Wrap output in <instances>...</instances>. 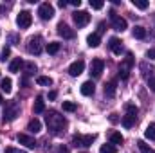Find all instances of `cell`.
<instances>
[{
    "label": "cell",
    "mask_w": 155,
    "mask_h": 153,
    "mask_svg": "<svg viewBox=\"0 0 155 153\" xmlns=\"http://www.w3.org/2000/svg\"><path fill=\"white\" fill-rule=\"evenodd\" d=\"M45 122H47V126H49V130H51L52 133H60V132L67 126V119L61 114H58L56 110H49V112H47Z\"/></svg>",
    "instance_id": "obj_1"
},
{
    "label": "cell",
    "mask_w": 155,
    "mask_h": 153,
    "mask_svg": "<svg viewBox=\"0 0 155 153\" xmlns=\"http://www.w3.org/2000/svg\"><path fill=\"white\" fill-rule=\"evenodd\" d=\"M132 67H134V54L128 52L126 58H124V60L121 61V65H119V76H121V79H126V77H128Z\"/></svg>",
    "instance_id": "obj_2"
},
{
    "label": "cell",
    "mask_w": 155,
    "mask_h": 153,
    "mask_svg": "<svg viewBox=\"0 0 155 153\" xmlns=\"http://www.w3.org/2000/svg\"><path fill=\"white\" fill-rule=\"evenodd\" d=\"M20 114V106L16 105V103H9L5 108H4V122H11V121H15L16 117Z\"/></svg>",
    "instance_id": "obj_3"
},
{
    "label": "cell",
    "mask_w": 155,
    "mask_h": 153,
    "mask_svg": "<svg viewBox=\"0 0 155 153\" xmlns=\"http://www.w3.org/2000/svg\"><path fill=\"white\" fill-rule=\"evenodd\" d=\"M41 43H43L41 36H33V38H29V41H27V52L38 56L40 52H41V49H43Z\"/></svg>",
    "instance_id": "obj_4"
},
{
    "label": "cell",
    "mask_w": 155,
    "mask_h": 153,
    "mask_svg": "<svg viewBox=\"0 0 155 153\" xmlns=\"http://www.w3.org/2000/svg\"><path fill=\"white\" fill-rule=\"evenodd\" d=\"M94 141H96V135H81V133H78V135L72 137V144L74 146H81V148L92 146Z\"/></svg>",
    "instance_id": "obj_5"
},
{
    "label": "cell",
    "mask_w": 155,
    "mask_h": 153,
    "mask_svg": "<svg viewBox=\"0 0 155 153\" xmlns=\"http://www.w3.org/2000/svg\"><path fill=\"white\" fill-rule=\"evenodd\" d=\"M31 24H33V15L29 11H20L18 16H16V25L20 29H27Z\"/></svg>",
    "instance_id": "obj_6"
},
{
    "label": "cell",
    "mask_w": 155,
    "mask_h": 153,
    "mask_svg": "<svg viewBox=\"0 0 155 153\" xmlns=\"http://www.w3.org/2000/svg\"><path fill=\"white\" fill-rule=\"evenodd\" d=\"M38 15L41 20H51L54 16V7L49 2H43V4H40V7H38Z\"/></svg>",
    "instance_id": "obj_7"
},
{
    "label": "cell",
    "mask_w": 155,
    "mask_h": 153,
    "mask_svg": "<svg viewBox=\"0 0 155 153\" xmlns=\"http://www.w3.org/2000/svg\"><path fill=\"white\" fill-rule=\"evenodd\" d=\"M72 18H74V24H76L78 27H85V25L90 22V15H88L87 11H76V13L72 15Z\"/></svg>",
    "instance_id": "obj_8"
},
{
    "label": "cell",
    "mask_w": 155,
    "mask_h": 153,
    "mask_svg": "<svg viewBox=\"0 0 155 153\" xmlns=\"http://www.w3.org/2000/svg\"><path fill=\"white\" fill-rule=\"evenodd\" d=\"M103 69H105V61L103 60H99V58L92 60V63H90V76L99 77L101 72H103Z\"/></svg>",
    "instance_id": "obj_9"
},
{
    "label": "cell",
    "mask_w": 155,
    "mask_h": 153,
    "mask_svg": "<svg viewBox=\"0 0 155 153\" xmlns=\"http://www.w3.org/2000/svg\"><path fill=\"white\" fill-rule=\"evenodd\" d=\"M110 20H112V25H114V29H116V31L123 33V31L126 29V20H124V18H121V16H117L116 11H110Z\"/></svg>",
    "instance_id": "obj_10"
},
{
    "label": "cell",
    "mask_w": 155,
    "mask_h": 153,
    "mask_svg": "<svg viewBox=\"0 0 155 153\" xmlns=\"http://www.w3.org/2000/svg\"><path fill=\"white\" fill-rule=\"evenodd\" d=\"M83 70H85V61L83 60H78L74 63H71V67H69V74L72 77H78Z\"/></svg>",
    "instance_id": "obj_11"
},
{
    "label": "cell",
    "mask_w": 155,
    "mask_h": 153,
    "mask_svg": "<svg viewBox=\"0 0 155 153\" xmlns=\"http://www.w3.org/2000/svg\"><path fill=\"white\" fill-rule=\"evenodd\" d=\"M58 34L63 36V38H67V40H72L76 36V33H74L67 24H58Z\"/></svg>",
    "instance_id": "obj_12"
},
{
    "label": "cell",
    "mask_w": 155,
    "mask_h": 153,
    "mask_svg": "<svg viewBox=\"0 0 155 153\" xmlns=\"http://www.w3.org/2000/svg\"><path fill=\"white\" fill-rule=\"evenodd\" d=\"M16 141H18L20 144L27 146V148H36V141H35L33 137H29L27 133H18V135H16Z\"/></svg>",
    "instance_id": "obj_13"
},
{
    "label": "cell",
    "mask_w": 155,
    "mask_h": 153,
    "mask_svg": "<svg viewBox=\"0 0 155 153\" xmlns=\"http://www.w3.org/2000/svg\"><path fill=\"white\" fill-rule=\"evenodd\" d=\"M108 47H110V50H112L114 54H117V56L123 52V43H121L119 38H110L108 40Z\"/></svg>",
    "instance_id": "obj_14"
},
{
    "label": "cell",
    "mask_w": 155,
    "mask_h": 153,
    "mask_svg": "<svg viewBox=\"0 0 155 153\" xmlns=\"http://www.w3.org/2000/svg\"><path fill=\"white\" fill-rule=\"evenodd\" d=\"M94 92H96V86H94V83L92 81H85L83 85H81V94L83 96H94Z\"/></svg>",
    "instance_id": "obj_15"
},
{
    "label": "cell",
    "mask_w": 155,
    "mask_h": 153,
    "mask_svg": "<svg viewBox=\"0 0 155 153\" xmlns=\"http://www.w3.org/2000/svg\"><path fill=\"white\" fill-rule=\"evenodd\" d=\"M27 132H29V133H38V132H41V122H40L36 117L29 121V124H27Z\"/></svg>",
    "instance_id": "obj_16"
},
{
    "label": "cell",
    "mask_w": 155,
    "mask_h": 153,
    "mask_svg": "<svg viewBox=\"0 0 155 153\" xmlns=\"http://www.w3.org/2000/svg\"><path fill=\"white\" fill-rule=\"evenodd\" d=\"M139 69L143 70V76H144V77H148V79H150V77H152V76L155 74V67H152V65H148L146 61H143Z\"/></svg>",
    "instance_id": "obj_17"
},
{
    "label": "cell",
    "mask_w": 155,
    "mask_h": 153,
    "mask_svg": "<svg viewBox=\"0 0 155 153\" xmlns=\"http://www.w3.org/2000/svg\"><path fill=\"white\" fill-rule=\"evenodd\" d=\"M33 112H35V114H43V112H45V101H43V97H41V96L36 97L35 106H33Z\"/></svg>",
    "instance_id": "obj_18"
},
{
    "label": "cell",
    "mask_w": 155,
    "mask_h": 153,
    "mask_svg": "<svg viewBox=\"0 0 155 153\" xmlns=\"http://www.w3.org/2000/svg\"><path fill=\"white\" fill-rule=\"evenodd\" d=\"M87 43H88V47H99V43H101L99 34H97V33L88 34V36H87Z\"/></svg>",
    "instance_id": "obj_19"
},
{
    "label": "cell",
    "mask_w": 155,
    "mask_h": 153,
    "mask_svg": "<svg viewBox=\"0 0 155 153\" xmlns=\"http://www.w3.org/2000/svg\"><path fill=\"white\" fill-rule=\"evenodd\" d=\"M0 88H2V92L11 94V90H13V81H11L9 77H4V79L0 81Z\"/></svg>",
    "instance_id": "obj_20"
},
{
    "label": "cell",
    "mask_w": 155,
    "mask_h": 153,
    "mask_svg": "<svg viewBox=\"0 0 155 153\" xmlns=\"http://www.w3.org/2000/svg\"><path fill=\"white\" fill-rule=\"evenodd\" d=\"M132 34H134V38L143 40V38H146V29H144L143 25H135V27L132 29Z\"/></svg>",
    "instance_id": "obj_21"
},
{
    "label": "cell",
    "mask_w": 155,
    "mask_h": 153,
    "mask_svg": "<svg viewBox=\"0 0 155 153\" xmlns=\"http://www.w3.org/2000/svg\"><path fill=\"white\" fill-rule=\"evenodd\" d=\"M121 122H123V126H124V128H132V126L135 124V117H134V115L124 114V115H123V119H121Z\"/></svg>",
    "instance_id": "obj_22"
},
{
    "label": "cell",
    "mask_w": 155,
    "mask_h": 153,
    "mask_svg": "<svg viewBox=\"0 0 155 153\" xmlns=\"http://www.w3.org/2000/svg\"><path fill=\"white\" fill-rule=\"evenodd\" d=\"M144 137L150 139V141H155V122H150L144 130Z\"/></svg>",
    "instance_id": "obj_23"
},
{
    "label": "cell",
    "mask_w": 155,
    "mask_h": 153,
    "mask_svg": "<svg viewBox=\"0 0 155 153\" xmlns=\"http://www.w3.org/2000/svg\"><path fill=\"white\" fill-rule=\"evenodd\" d=\"M20 67H24V61H22L20 58H15V60L11 61V65H9V72H18Z\"/></svg>",
    "instance_id": "obj_24"
},
{
    "label": "cell",
    "mask_w": 155,
    "mask_h": 153,
    "mask_svg": "<svg viewBox=\"0 0 155 153\" xmlns=\"http://www.w3.org/2000/svg\"><path fill=\"white\" fill-rule=\"evenodd\" d=\"M110 142H112V144H123V142H124V137H123L119 132H112V133H110Z\"/></svg>",
    "instance_id": "obj_25"
},
{
    "label": "cell",
    "mask_w": 155,
    "mask_h": 153,
    "mask_svg": "<svg viewBox=\"0 0 155 153\" xmlns=\"http://www.w3.org/2000/svg\"><path fill=\"white\" fill-rule=\"evenodd\" d=\"M124 110H126V114L128 115H134V117H135L137 112H139V108H137L134 103H126V105H124Z\"/></svg>",
    "instance_id": "obj_26"
},
{
    "label": "cell",
    "mask_w": 155,
    "mask_h": 153,
    "mask_svg": "<svg viewBox=\"0 0 155 153\" xmlns=\"http://www.w3.org/2000/svg\"><path fill=\"white\" fill-rule=\"evenodd\" d=\"M105 94H107V96H110V97L116 94V81H110V83H107V85H105Z\"/></svg>",
    "instance_id": "obj_27"
},
{
    "label": "cell",
    "mask_w": 155,
    "mask_h": 153,
    "mask_svg": "<svg viewBox=\"0 0 155 153\" xmlns=\"http://www.w3.org/2000/svg\"><path fill=\"white\" fill-rule=\"evenodd\" d=\"M137 146H139V150H141L143 153H155L153 148H150L144 141H137Z\"/></svg>",
    "instance_id": "obj_28"
},
{
    "label": "cell",
    "mask_w": 155,
    "mask_h": 153,
    "mask_svg": "<svg viewBox=\"0 0 155 153\" xmlns=\"http://www.w3.org/2000/svg\"><path fill=\"white\" fill-rule=\"evenodd\" d=\"M36 83H38V85H43V86H51V85H52V79L49 76H38L36 77Z\"/></svg>",
    "instance_id": "obj_29"
},
{
    "label": "cell",
    "mask_w": 155,
    "mask_h": 153,
    "mask_svg": "<svg viewBox=\"0 0 155 153\" xmlns=\"http://www.w3.org/2000/svg\"><path fill=\"white\" fill-rule=\"evenodd\" d=\"M60 50V43L58 41H51V43H47V52L49 54H56Z\"/></svg>",
    "instance_id": "obj_30"
},
{
    "label": "cell",
    "mask_w": 155,
    "mask_h": 153,
    "mask_svg": "<svg viewBox=\"0 0 155 153\" xmlns=\"http://www.w3.org/2000/svg\"><path fill=\"white\" fill-rule=\"evenodd\" d=\"M24 67H25V74H27V76H31V74H35V72H36V65H35L33 61L24 63Z\"/></svg>",
    "instance_id": "obj_31"
},
{
    "label": "cell",
    "mask_w": 155,
    "mask_h": 153,
    "mask_svg": "<svg viewBox=\"0 0 155 153\" xmlns=\"http://www.w3.org/2000/svg\"><path fill=\"white\" fill-rule=\"evenodd\" d=\"M132 4H134L137 9H148V5H150L146 0H132Z\"/></svg>",
    "instance_id": "obj_32"
},
{
    "label": "cell",
    "mask_w": 155,
    "mask_h": 153,
    "mask_svg": "<svg viewBox=\"0 0 155 153\" xmlns=\"http://www.w3.org/2000/svg\"><path fill=\"white\" fill-rule=\"evenodd\" d=\"M63 110H65V112H74V110H76V103H72V101H63Z\"/></svg>",
    "instance_id": "obj_33"
},
{
    "label": "cell",
    "mask_w": 155,
    "mask_h": 153,
    "mask_svg": "<svg viewBox=\"0 0 155 153\" xmlns=\"http://www.w3.org/2000/svg\"><path fill=\"white\" fill-rule=\"evenodd\" d=\"M99 153H116V148H114L112 144H103V146L99 148Z\"/></svg>",
    "instance_id": "obj_34"
},
{
    "label": "cell",
    "mask_w": 155,
    "mask_h": 153,
    "mask_svg": "<svg viewBox=\"0 0 155 153\" xmlns=\"http://www.w3.org/2000/svg\"><path fill=\"white\" fill-rule=\"evenodd\" d=\"M9 54H11V49H9V47H4L2 52H0V61H5V60L9 58Z\"/></svg>",
    "instance_id": "obj_35"
},
{
    "label": "cell",
    "mask_w": 155,
    "mask_h": 153,
    "mask_svg": "<svg viewBox=\"0 0 155 153\" xmlns=\"http://www.w3.org/2000/svg\"><path fill=\"white\" fill-rule=\"evenodd\" d=\"M103 5H105V4H103L101 0H90V7H92V9H103Z\"/></svg>",
    "instance_id": "obj_36"
},
{
    "label": "cell",
    "mask_w": 155,
    "mask_h": 153,
    "mask_svg": "<svg viewBox=\"0 0 155 153\" xmlns=\"http://www.w3.org/2000/svg\"><path fill=\"white\" fill-rule=\"evenodd\" d=\"M146 58L152 60V61H155V49H148V50H146Z\"/></svg>",
    "instance_id": "obj_37"
},
{
    "label": "cell",
    "mask_w": 155,
    "mask_h": 153,
    "mask_svg": "<svg viewBox=\"0 0 155 153\" xmlns=\"http://www.w3.org/2000/svg\"><path fill=\"white\" fill-rule=\"evenodd\" d=\"M148 86H150V90L155 94V77H150L148 79Z\"/></svg>",
    "instance_id": "obj_38"
},
{
    "label": "cell",
    "mask_w": 155,
    "mask_h": 153,
    "mask_svg": "<svg viewBox=\"0 0 155 153\" xmlns=\"http://www.w3.org/2000/svg\"><path fill=\"white\" fill-rule=\"evenodd\" d=\"M5 153H25L22 150H16V148H5Z\"/></svg>",
    "instance_id": "obj_39"
},
{
    "label": "cell",
    "mask_w": 155,
    "mask_h": 153,
    "mask_svg": "<svg viewBox=\"0 0 155 153\" xmlns=\"http://www.w3.org/2000/svg\"><path fill=\"white\" fill-rule=\"evenodd\" d=\"M69 4H71V5H74V7H79V5H81V0H71Z\"/></svg>",
    "instance_id": "obj_40"
},
{
    "label": "cell",
    "mask_w": 155,
    "mask_h": 153,
    "mask_svg": "<svg viewBox=\"0 0 155 153\" xmlns=\"http://www.w3.org/2000/svg\"><path fill=\"white\" fill-rule=\"evenodd\" d=\"M56 96H58V94H56V90H51V92H49V99H51V101H52V99H56Z\"/></svg>",
    "instance_id": "obj_41"
},
{
    "label": "cell",
    "mask_w": 155,
    "mask_h": 153,
    "mask_svg": "<svg viewBox=\"0 0 155 153\" xmlns=\"http://www.w3.org/2000/svg\"><path fill=\"white\" fill-rule=\"evenodd\" d=\"M110 121H112V122H117V121H119L117 114H112V115H110Z\"/></svg>",
    "instance_id": "obj_42"
},
{
    "label": "cell",
    "mask_w": 155,
    "mask_h": 153,
    "mask_svg": "<svg viewBox=\"0 0 155 153\" xmlns=\"http://www.w3.org/2000/svg\"><path fill=\"white\" fill-rule=\"evenodd\" d=\"M9 38H11V41H13V43H18V36H15V34H11Z\"/></svg>",
    "instance_id": "obj_43"
},
{
    "label": "cell",
    "mask_w": 155,
    "mask_h": 153,
    "mask_svg": "<svg viewBox=\"0 0 155 153\" xmlns=\"http://www.w3.org/2000/svg\"><path fill=\"white\" fill-rule=\"evenodd\" d=\"M58 5H60V7H65V5H67V2H65V0H60V2H58Z\"/></svg>",
    "instance_id": "obj_44"
},
{
    "label": "cell",
    "mask_w": 155,
    "mask_h": 153,
    "mask_svg": "<svg viewBox=\"0 0 155 153\" xmlns=\"http://www.w3.org/2000/svg\"><path fill=\"white\" fill-rule=\"evenodd\" d=\"M60 153H69V151H67V148H60Z\"/></svg>",
    "instance_id": "obj_45"
},
{
    "label": "cell",
    "mask_w": 155,
    "mask_h": 153,
    "mask_svg": "<svg viewBox=\"0 0 155 153\" xmlns=\"http://www.w3.org/2000/svg\"><path fill=\"white\" fill-rule=\"evenodd\" d=\"M0 103H4V97H2V94H0Z\"/></svg>",
    "instance_id": "obj_46"
}]
</instances>
